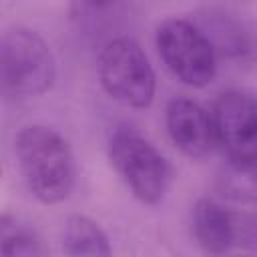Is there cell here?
Returning <instances> with one entry per match:
<instances>
[{"label":"cell","instance_id":"1","mask_svg":"<svg viewBox=\"0 0 257 257\" xmlns=\"http://www.w3.org/2000/svg\"><path fill=\"white\" fill-rule=\"evenodd\" d=\"M14 157L30 195L42 205L66 201L76 185L70 143L52 126L32 122L14 135Z\"/></svg>","mask_w":257,"mask_h":257},{"label":"cell","instance_id":"2","mask_svg":"<svg viewBox=\"0 0 257 257\" xmlns=\"http://www.w3.org/2000/svg\"><path fill=\"white\" fill-rule=\"evenodd\" d=\"M2 94L12 100L34 98L56 82V58L50 44L34 30L14 26L0 40Z\"/></svg>","mask_w":257,"mask_h":257},{"label":"cell","instance_id":"3","mask_svg":"<svg viewBox=\"0 0 257 257\" xmlns=\"http://www.w3.org/2000/svg\"><path fill=\"white\" fill-rule=\"evenodd\" d=\"M96 76L102 90L124 106L149 108L155 100V70L143 46L131 36L120 34L100 46Z\"/></svg>","mask_w":257,"mask_h":257},{"label":"cell","instance_id":"4","mask_svg":"<svg viewBox=\"0 0 257 257\" xmlns=\"http://www.w3.org/2000/svg\"><path fill=\"white\" fill-rule=\"evenodd\" d=\"M108 161L131 195L143 205H159L171 183V167L161 151L135 128L108 137Z\"/></svg>","mask_w":257,"mask_h":257},{"label":"cell","instance_id":"5","mask_svg":"<svg viewBox=\"0 0 257 257\" xmlns=\"http://www.w3.org/2000/svg\"><path fill=\"white\" fill-rule=\"evenodd\" d=\"M157 52L183 84L203 88L217 76V52L205 30L185 18H167L155 30Z\"/></svg>","mask_w":257,"mask_h":257},{"label":"cell","instance_id":"6","mask_svg":"<svg viewBox=\"0 0 257 257\" xmlns=\"http://www.w3.org/2000/svg\"><path fill=\"white\" fill-rule=\"evenodd\" d=\"M215 143L237 171L257 169V96L225 90L213 106Z\"/></svg>","mask_w":257,"mask_h":257},{"label":"cell","instance_id":"7","mask_svg":"<svg viewBox=\"0 0 257 257\" xmlns=\"http://www.w3.org/2000/svg\"><path fill=\"white\" fill-rule=\"evenodd\" d=\"M165 126L171 143L189 159H201L215 145L213 114L197 100L177 96L169 100L165 110Z\"/></svg>","mask_w":257,"mask_h":257},{"label":"cell","instance_id":"8","mask_svg":"<svg viewBox=\"0 0 257 257\" xmlns=\"http://www.w3.org/2000/svg\"><path fill=\"white\" fill-rule=\"evenodd\" d=\"M253 225H247L223 203L201 197L191 211V229L201 251L209 255L229 253Z\"/></svg>","mask_w":257,"mask_h":257},{"label":"cell","instance_id":"9","mask_svg":"<svg viewBox=\"0 0 257 257\" xmlns=\"http://www.w3.org/2000/svg\"><path fill=\"white\" fill-rule=\"evenodd\" d=\"M128 16L126 0H68V20L84 42H106L116 34ZM100 44V46H102Z\"/></svg>","mask_w":257,"mask_h":257},{"label":"cell","instance_id":"10","mask_svg":"<svg viewBox=\"0 0 257 257\" xmlns=\"http://www.w3.org/2000/svg\"><path fill=\"white\" fill-rule=\"evenodd\" d=\"M215 46L217 56L231 60H247L255 54V36L253 30L235 14L225 10H207L201 16L199 24Z\"/></svg>","mask_w":257,"mask_h":257},{"label":"cell","instance_id":"11","mask_svg":"<svg viewBox=\"0 0 257 257\" xmlns=\"http://www.w3.org/2000/svg\"><path fill=\"white\" fill-rule=\"evenodd\" d=\"M60 245L64 255L108 257L112 253L106 231L86 215H70L66 219Z\"/></svg>","mask_w":257,"mask_h":257},{"label":"cell","instance_id":"12","mask_svg":"<svg viewBox=\"0 0 257 257\" xmlns=\"http://www.w3.org/2000/svg\"><path fill=\"white\" fill-rule=\"evenodd\" d=\"M0 253L6 257H38L46 249L32 227L4 213L0 219Z\"/></svg>","mask_w":257,"mask_h":257}]
</instances>
